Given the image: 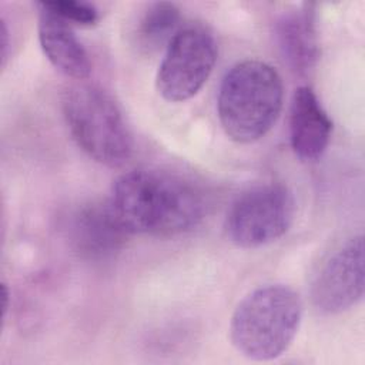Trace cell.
<instances>
[{
    "label": "cell",
    "mask_w": 365,
    "mask_h": 365,
    "mask_svg": "<svg viewBox=\"0 0 365 365\" xmlns=\"http://www.w3.org/2000/svg\"><path fill=\"white\" fill-rule=\"evenodd\" d=\"M110 202L130 234L174 237L195 228L204 217L200 191L180 177L133 170L113 184Z\"/></svg>",
    "instance_id": "cell-1"
},
{
    "label": "cell",
    "mask_w": 365,
    "mask_h": 365,
    "mask_svg": "<svg viewBox=\"0 0 365 365\" xmlns=\"http://www.w3.org/2000/svg\"><path fill=\"white\" fill-rule=\"evenodd\" d=\"M284 100L278 71L261 60L234 64L222 77L217 113L225 134L241 144L262 138L277 123Z\"/></svg>",
    "instance_id": "cell-2"
},
{
    "label": "cell",
    "mask_w": 365,
    "mask_h": 365,
    "mask_svg": "<svg viewBox=\"0 0 365 365\" xmlns=\"http://www.w3.org/2000/svg\"><path fill=\"white\" fill-rule=\"evenodd\" d=\"M302 321V301L287 285H264L245 295L232 312L230 339L252 361H269L292 344Z\"/></svg>",
    "instance_id": "cell-3"
},
{
    "label": "cell",
    "mask_w": 365,
    "mask_h": 365,
    "mask_svg": "<svg viewBox=\"0 0 365 365\" xmlns=\"http://www.w3.org/2000/svg\"><path fill=\"white\" fill-rule=\"evenodd\" d=\"M63 115L77 145L107 167L125 164L134 150L131 131L114 98L90 83L70 86L61 100Z\"/></svg>",
    "instance_id": "cell-4"
},
{
    "label": "cell",
    "mask_w": 365,
    "mask_h": 365,
    "mask_svg": "<svg viewBox=\"0 0 365 365\" xmlns=\"http://www.w3.org/2000/svg\"><path fill=\"white\" fill-rule=\"evenodd\" d=\"M295 200L288 187L261 184L240 194L225 217V234L241 248H258L281 238L292 225Z\"/></svg>",
    "instance_id": "cell-5"
},
{
    "label": "cell",
    "mask_w": 365,
    "mask_h": 365,
    "mask_svg": "<svg viewBox=\"0 0 365 365\" xmlns=\"http://www.w3.org/2000/svg\"><path fill=\"white\" fill-rule=\"evenodd\" d=\"M217 61L212 34L201 26H187L177 31L165 47L155 86L163 98L180 103L194 97L208 80Z\"/></svg>",
    "instance_id": "cell-6"
},
{
    "label": "cell",
    "mask_w": 365,
    "mask_h": 365,
    "mask_svg": "<svg viewBox=\"0 0 365 365\" xmlns=\"http://www.w3.org/2000/svg\"><path fill=\"white\" fill-rule=\"evenodd\" d=\"M364 287V238L355 235L319 268L311 287V301L322 314H341L362 299Z\"/></svg>",
    "instance_id": "cell-7"
},
{
    "label": "cell",
    "mask_w": 365,
    "mask_h": 365,
    "mask_svg": "<svg viewBox=\"0 0 365 365\" xmlns=\"http://www.w3.org/2000/svg\"><path fill=\"white\" fill-rule=\"evenodd\" d=\"M63 230L70 247L83 258L93 261L114 257L130 235L110 200L77 205L64 217Z\"/></svg>",
    "instance_id": "cell-8"
},
{
    "label": "cell",
    "mask_w": 365,
    "mask_h": 365,
    "mask_svg": "<svg viewBox=\"0 0 365 365\" xmlns=\"http://www.w3.org/2000/svg\"><path fill=\"white\" fill-rule=\"evenodd\" d=\"M332 133V121L308 86L295 90L289 107V141L295 155L315 161L325 153Z\"/></svg>",
    "instance_id": "cell-9"
},
{
    "label": "cell",
    "mask_w": 365,
    "mask_h": 365,
    "mask_svg": "<svg viewBox=\"0 0 365 365\" xmlns=\"http://www.w3.org/2000/svg\"><path fill=\"white\" fill-rule=\"evenodd\" d=\"M275 38L284 61L292 71L305 74L312 70L319 56L314 4L304 3L299 9L284 13L277 20Z\"/></svg>",
    "instance_id": "cell-10"
},
{
    "label": "cell",
    "mask_w": 365,
    "mask_h": 365,
    "mask_svg": "<svg viewBox=\"0 0 365 365\" xmlns=\"http://www.w3.org/2000/svg\"><path fill=\"white\" fill-rule=\"evenodd\" d=\"M40 9L38 40L44 56L63 74L76 80L87 78L93 64L71 26L48 10Z\"/></svg>",
    "instance_id": "cell-11"
},
{
    "label": "cell",
    "mask_w": 365,
    "mask_h": 365,
    "mask_svg": "<svg viewBox=\"0 0 365 365\" xmlns=\"http://www.w3.org/2000/svg\"><path fill=\"white\" fill-rule=\"evenodd\" d=\"M180 20L181 13L174 3L157 1L150 4L138 21V43L148 50L168 44L180 30Z\"/></svg>",
    "instance_id": "cell-12"
},
{
    "label": "cell",
    "mask_w": 365,
    "mask_h": 365,
    "mask_svg": "<svg viewBox=\"0 0 365 365\" xmlns=\"http://www.w3.org/2000/svg\"><path fill=\"white\" fill-rule=\"evenodd\" d=\"M40 7L56 14L61 20L78 26H93L98 21L97 9L86 1L74 0H54V1H40Z\"/></svg>",
    "instance_id": "cell-13"
}]
</instances>
